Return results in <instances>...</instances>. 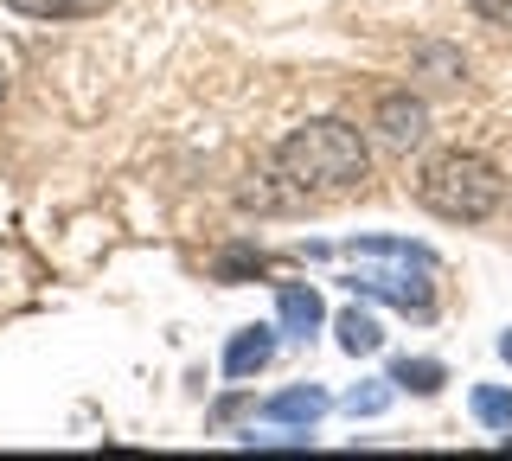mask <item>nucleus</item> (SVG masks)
<instances>
[{"instance_id":"15","label":"nucleus","mask_w":512,"mask_h":461,"mask_svg":"<svg viewBox=\"0 0 512 461\" xmlns=\"http://www.w3.org/2000/svg\"><path fill=\"white\" fill-rule=\"evenodd\" d=\"M0 97H7V65H0Z\"/></svg>"},{"instance_id":"16","label":"nucleus","mask_w":512,"mask_h":461,"mask_svg":"<svg viewBox=\"0 0 512 461\" xmlns=\"http://www.w3.org/2000/svg\"><path fill=\"white\" fill-rule=\"evenodd\" d=\"M500 442H506V449H512V429H500Z\"/></svg>"},{"instance_id":"11","label":"nucleus","mask_w":512,"mask_h":461,"mask_svg":"<svg viewBox=\"0 0 512 461\" xmlns=\"http://www.w3.org/2000/svg\"><path fill=\"white\" fill-rule=\"evenodd\" d=\"M391 397H397L391 378H372L365 391H346V417H384V410H391Z\"/></svg>"},{"instance_id":"8","label":"nucleus","mask_w":512,"mask_h":461,"mask_svg":"<svg viewBox=\"0 0 512 461\" xmlns=\"http://www.w3.org/2000/svg\"><path fill=\"white\" fill-rule=\"evenodd\" d=\"M333 333H340V353H352V359H372L384 346V327H378L372 308H346L340 321H333Z\"/></svg>"},{"instance_id":"9","label":"nucleus","mask_w":512,"mask_h":461,"mask_svg":"<svg viewBox=\"0 0 512 461\" xmlns=\"http://www.w3.org/2000/svg\"><path fill=\"white\" fill-rule=\"evenodd\" d=\"M442 378H448V372H442L436 359H397V365H391V385H397V391H416V397L442 391Z\"/></svg>"},{"instance_id":"3","label":"nucleus","mask_w":512,"mask_h":461,"mask_svg":"<svg viewBox=\"0 0 512 461\" xmlns=\"http://www.w3.org/2000/svg\"><path fill=\"white\" fill-rule=\"evenodd\" d=\"M416 199H423V212L448 218V225H480V218H493L506 205V180H500L493 161L448 148V154H436V161H423V173H416Z\"/></svg>"},{"instance_id":"7","label":"nucleus","mask_w":512,"mask_h":461,"mask_svg":"<svg viewBox=\"0 0 512 461\" xmlns=\"http://www.w3.org/2000/svg\"><path fill=\"white\" fill-rule=\"evenodd\" d=\"M276 321L288 340H314L320 321H327V308H320V295L308 289V282H288V289L276 295Z\"/></svg>"},{"instance_id":"12","label":"nucleus","mask_w":512,"mask_h":461,"mask_svg":"<svg viewBox=\"0 0 512 461\" xmlns=\"http://www.w3.org/2000/svg\"><path fill=\"white\" fill-rule=\"evenodd\" d=\"M7 7L26 20H71V13H84V0H7Z\"/></svg>"},{"instance_id":"2","label":"nucleus","mask_w":512,"mask_h":461,"mask_svg":"<svg viewBox=\"0 0 512 461\" xmlns=\"http://www.w3.org/2000/svg\"><path fill=\"white\" fill-rule=\"evenodd\" d=\"M340 257L359 263V276H352V289L372 295V301H391V308L404 314H429L436 308V257H429L423 244H410V237H359V244H346Z\"/></svg>"},{"instance_id":"6","label":"nucleus","mask_w":512,"mask_h":461,"mask_svg":"<svg viewBox=\"0 0 512 461\" xmlns=\"http://www.w3.org/2000/svg\"><path fill=\"white\" fill-rule=\"evenodd\" d=\"M276 359V327H237L224 346V378H256Z\"/></svg>"},{"instance_id":"5","label":"nucleus","mask_w":512,"mask_h":461,"mask_svg":"<svg viewBox=\"0 0 512 461\" xmlns=\"http://www.w3.org/2000/svg\"><path fill=\"white\" fill-rule=\"evenodd\" d=\"M333 410V397L320 385H295V391H276L263 404V423H282V429H314L320 417Z\"/></svg>"},{"instance_id":"1","label":"nucleus","mask_w":512,"mask_h":461,"mask_svg":"<svg viewBox=\"0 0 512 461\" xmlns=\"http://www.w3.org/2000/svg\"><path fill=\"white\" fill-rule=\"evenodd\" d=\"M365 167H372V148H365V135L352 129V122H301L295 135L276 148V173L295 193H346V186L365 180Z\"/></svg>"},{"instance_id":"13","label":"nucleus","mask_w":512,"mask_h":461,"mask_svg":"<svg viewBox=\"0 0 512 461\" xmlns=\"http://www.w3.org/2000/svg\"><path fill=\"white\" fill-rule=\"evenodd\" d=\"M468 7L480 20H493V26H512V0H468Z\"/></svg>"},{"instance_id":"4","label":"nucleus","mask_w":512,"mask_h":461,"mask_svg":"<svg viewBox=\"0 0 512 461\" xmlns=\"http://www.w3.org/2000/svg\"><path fill=\"white\" fill-rule=\"evenodd\" d=\"M378 135L391 141V148H416V141L429 135V109H423V97H410V90H391V97H378Z\"/></svg>"},{"instance_id":"10","label":"nucleus","mask_w":512,"mask_h":461,"mask_svg":"<svg viewBox=\"0 0 512 461\" xmlns=\"http://www.w3.org/2000/svg\"><path fill=\"white\" fill-rule=\"evenodd\" d=\"M474 417L487 429H512V391L500 385H474Z\"/></svg>"},{"instance_id":"14","label":"nucleus","mask_w":512,"mask_h":461,"mask_svg":"<svg viewBox=\"0 0 512 461\" xmlns=\"http://www.w3.org/2000/svg\"><path fill=\"white\" fill-rule=\"evenodd\" d=\"M500 359H506V365H512V333H500Z\"/></svg>"}]
</instances>
